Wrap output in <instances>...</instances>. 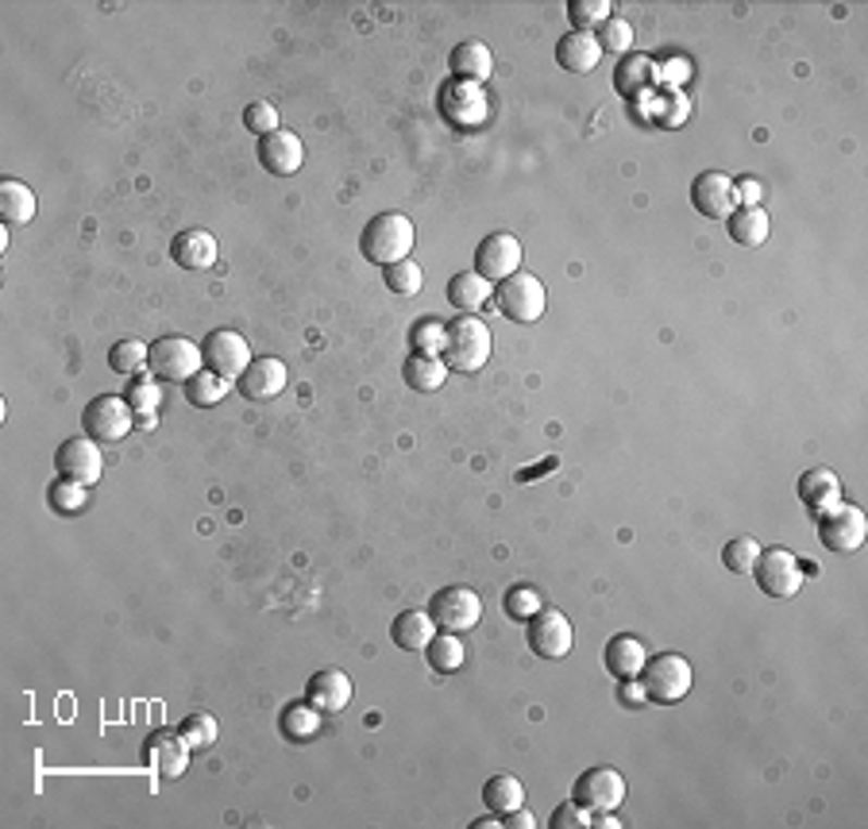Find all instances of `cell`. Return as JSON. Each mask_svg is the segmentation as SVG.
<instances>
[{
    "label": "cell",
    "instance_id": "6da1fadb",
    "mask_svg": "<svg viewBox=\"0 0 868 829\" xmlns=\"http://www.w3.org/2000/svg\"><path fill=\"white\" fill-rule=\"evenodd\" d=\"M413 239H418V232H413V221H409L406 212H379L375 221L363 228V236H359V251H363L367 263L390 267L409 259Z\"/></svg>",
    "mask_w": 868,
    "mask_h": 829
},
{
    "label": "cell",
    "instance_id": "7a4b0ae2",
    "mask_svg": "<svg viewBox=\"0 0 868 829\" xmlns=\"http://www.w3.org/2000/svg\"><path fill=\"white\" fill-rule=\"evenodd\" d=\"M491 329H486L479 317L471 313H460L456 321H448V344H444V363H448V371H460V374H475L486 367V359H491Z\"/></svg>",
    "mask_w": 868,
    "mask_h": 829
},
{
    "label": "cell",
    "instance_id": "3957f363",
    "mask_svg": "<svg viewBox=\"0 0 868 829\" xmlns=\"http://www.w3.org/2000/svg\"><path fill=\"white\" fill-rule=\"evenodd\" d=\"M637 679H641V686H645L648 703L675 706V703H683L691 691V664L683 660L680 652H660V656L645 660Z\"/></svg>",
    "mask_w": 868,
    "mask_h": 829
},
{
    "label": "cell",
    "instance_id": "277c9868",
    "mask_svg": "<svg viewBox=\"0 0 868 829\" xmlns=\"http://www.w3.org/2000/svg\"><path fill=\"white\" fill-rule=\"evenodd\" d=\"M147 371L159 382H189L197 371H204L201 347L186 336H159L147 356Z\"/></svg>",
    "mask_w": 868,
    "mask_h": 829
},
{
    "label": "cell",
    "instance_id": "5b68a950",
    "mask_svg": "<svg viewBox=\"0 0 868 829\" xmlns=\"http://www.w3.org/2000/svg\"><path fill=\"white\" fill-rule=\"evenodd\" d=\"M753 576H757L760 591L768 598L783 602V598H795L803 591V579H807V567L799 564V556L788 548H765L753 567Z\"/></svg>",
    "mask_w": 868,
    "mask_h": 829
},
{
    "label": "cell",
    "instance_id": "8992f818",
    "mask_svg": "<svg viewBox=\"0 0 868 829\" xmlns=\"http://www.w3.org/2000/svg\"><path fill=\"white\" fill-rule=\"evenodd\" d=\"M82 424H86V436H94L97 444H120L136 429V409L128 406V398L101 394V398H94L86 406Z\"/></svg>",
    "mask_w": 868,
    "mask_h": 829
},
{
    "label": "cell",
    "instance_id": "52a82bcc",
    "mask_svg": "<svg viewBox=\"0 0 868 829\" xmlns=\"http://www.w3.org/2000/svg\"><path fill=\"white\" fill-rule=\"evenodd\" d=\"M429 614L444 633H471L483 621V598L471 586H444L429 602Z\"/></svg>",
    "mask_w": 868,
    "mask_h": 829
},
{
    "label": "cell",
    "instance_id": "ba28073f",
    "mask_svg": "<svg viewBox=\"0 0 868 829\" xmlns=\"http://www.w3.org/2000/svg\"><path fill=\"white\" fill-rule=\"evenodd\" d=\"M498 305H503V313L510 317L513 324H536L545 317V282L536 279L529 271H518L513 279L498 282Z\"/></svg>",
    "mask_w": 868,
    "mask_h": 829
},
{
    "label": "cell",
    "instance_id": "9c48e42d",
    "mask_svg": "<svg viewBox=\"0 0 868 829\" xmlns=\"http://www.w3.org/2000/svg\"><path fill=\"white\" fill-rule=\"evenodd\" d=\"M818 541L830 552H857L868 541V517L853 502H838L818 517Z\"/></svg>",
    "mask_w": 868,
    "mask_h": 829
},
{
    "label": "cell",
    "instance_id": "30bf717a",
    "mask_svg": "<svg viewBox=\"0 0 868 829\" xmlns=\"http://www.w3.org/2000/svg\"><path fill=\"white\" fill-rule=\"evenodd\" d=\"M201 356H204V367H209V371H216L221 379H228V382H239V374L251 367V344H247L239 332L216 329V332H209V336H204Z\"/></svg>",
    "mask_w": 868,
    "mask_h": 829
},
{
    "label": "cell",
    "instance_id": "8fae6325",
    "mask_svg": "<svg viewBox=\"0 0 868 829\" xmlns=\"http://www.w3.org/2000/svg\"><path fill=\"white\" fill-rule=\"evenodd\" d=\"M475 271L486 282H506L521 271V239L513 232H491L475 247Z\"/></svg>",
    "mask_w": 868,
    "mask_h": 829
},
{
    "label": "cell",
    "instance_id": "7c38bea8",
    "mask_svg": "<svg viewBox=\"0 0 868 829\" xmlns=\"http://www.w3.org/2000/svg\"><path fill=\"white\" fill-rule=\"evenodd\" d=\"M575 803L595 814H613L625 803V779L618 768H591L575 779Z\"/></svg>",
    "mask_w": 868,
    "mask_h": 829
},
{
    "label": "cell",
    "instance_id": "4fadbf2b",
    "mask_svg": "<svg viewBox=\"0 0 868 829\" xmlns=\"http://www.w3.org/2000/svg\"><path fill=\"white\" fill-rule=\"evenodd\" d=\"M54 467H59L62 479H74L82 486H94L104 474V456L101 444L94 436H74V441H62L54 451Z\"/></svg>",
    "mask_w": 868,
    "mask_h": 829
},
{
    "label": "cell",
    "instance_id": "5bb4252c",
    "mask_svg": "<svg viewBox=\"0 0 868 829\" xmlns=\"http://www.w3.org/2000/svg\"><path fill=\"white\" fill-rule=\"evenodd\" d=\"M575 644V633H571V621L563 618L560 609H541L533 621H529V648L541 656V660H563Z\"/></svg>",
    "mask_w": 868,
    "mask_h": 829
},
{
    "label": "cell",
    "instance_id": "9a60e30c",
    "mask_svg": "<svg viewBox=\"0 0 868 829\" xmlns=\"http://www.w3.org/2000/svg\"><path fill=\"white\" fill-rule=\"evenodd\" d=\"M486 109H491V101H486L483 85L475 82H448L441 89V112L451 120L456 127H479L486 124Z\"/></svg>",
    "mask_w": 868,
    "mask_h": 829
},
{
    "label": "cell",
    "instance_id": "2e32d148",
    "mask_svg": "<svg viewBox=\"0 0 868 829\" xmlns=\"http://www.w3.org/2000/svg\"><path fill=\"white\" fill-rule=\"evenodd\" d=\"M691 201L695 209L707 216V221H730V212L737 209V197H733V178L722 170H703L691 186Z\"/></svg>",
    "mask_w": 868,
    "mask_h": 829
},
{
    "label": "cell",
    "instance_id": "e0dca14e",
    "mask_svg": "<svg viewBox=\"0 0 868 829\" xmlns=\"http://www.w3.org/2000/svg\"><path fill=\"white\" fill-rule=\"evenodd\" d=\"M259 162H263V170L274 174V178H289V174H298L301 162H306V147H301V139L294 136V132L278 127V132L259 139Z\"/></svg>",
    "mask_w": 868,
    "mask_h": 829
},
{
    "label": "cell",
    "instance_id": "ac0fdd59",
    "mask_svg": "<svg viewBox=\"0 0 868 829\" xmlns=\"http://www.w3.org/2000/svg\"><path fill=\"white\" fill-rule=\"evenodd\" d=\"M286 382H289V374H286V363H282V359L259 356V359H251V367H247L244 374H239L236 386L247 401H271L286 389Z\"/></svg>",
    "mask_w": 868,
    "mask_h": 829
},
{
    "label": "cell",
    "instance_id": "d6986e66",
    "mask_svg": "<svg viewBox=\"0 0 868 829\" xmlns=\"http://www.w3.org/2000/svg\"><path fill=\"white\" fill-rule=\"evenodd\" d=\"M189 753H194V748L186 745V737L182 733H166V729H159V733L147 737V760H151V768L159 771L162 779L186 776Z\"/></svg>",
    "mask_w": 868,
    "mask_h": 829
},
{
    "label": "cell",
    "instance_id": "ffe728a7",
    "mask_svg": "<svg viewBox=\"0 0 868 829\" xmlns=\"http://www.w3.org/2000/svg\"><path fill=\"white\" fill-rule=\"evenodd\" d=\"M171 259L186 271H209V267L221 259V244H216L213 232L204 228H186L174 236L171 244Z\"/></svg>",
    "mask_w": 868,
    "mask_h": 829
},
{
    "label": "cell",
    "instance_id": "44dd1931",
    "mask_svg": "<svg viewBox=\"0 0 868 829\" xmlns=\"http://www.w3.org/2000/svg\"><path fill=\"white\" fill-rule=\"evenodd\" d=\"M799 502L815 517H822L826 509H834L842 502V479H838L830 467H815V471L799 474Z\"/></svg>",
    "mask_w": 868,
    "mask_h": 829
},
{
    "label": "cell",
    "instance_id": "7402d4cb",
    "mask_svg": "<svg viewBox=\"0 0 868 829\" xmlns=\"http://www.w3.org/2000/svg\"><path fill=\"white\" fill-rule=\"evenodd\" d=\"M448 70L460 82H475V85H483L486 77L494 74V54H491V47H486L483 39H463L460 47H451V54H448Z\"/></svg>",
    "mask_w": 868,
    "mask_h": 829
},
{
    "label": "cell",
    "instance_id": "603a6c76",
    "mask_svg": "<svg viewBox=\"0 0 868 829\" xmlns=\"http://www.w3.org/2000/svg\"><path fill=\"white\" fill-rule=\"evenodd\" d=\"M306 703H313L321 714H336L351 703V679L344 671L328 668V671H317L306 686Z\"/></svg>",
    "mask_w": 868,
    "mask_h": 829
},
{
    "label": "cell",
    "instance_id": "cb8c5ba5",
    "mask_svg": "<svg viewBox=\"0 0 868 829\" xmlns=\"http://www.w3.org/2000/svg\"><path fill=\"white\" fill-rule=\"evenodd\" d=\"M556 62L568 74H591L603 62V47H598L595 32H568L556 47Z\"/></svg>",
    "mask_w": 868,
    "mask_h": 829
},
{
    "label": "cell",
    "instance_id": "d4e9b609",
    "mask_svg": "<svg viewBox=\"0 0 868 829\" xmlns=\"http://www.w3.org/2000/svg\"><path fill=\"white\" fill-rule=\"evenodd\" d=\"M491 294H494V282H486L479 271H460V274H451V282H448V301L456 305L460 313H471V317L491 305Z\"/></svg>",
    "mask_w": 868,
    "mask_h": 829
},
{
    "label": "cell",
    "instance_id": "484cf974",
    "mask_svg": "<svg viewBox=\"0 0 868 829\" xmlns=\"http://www.w3.org/2000/svg\"><path fill=\"white\" fill-rule=\"evenodd\" d=\"M394 644L406 652H425L429 641L436 636V621L429 609H406V614H398L394 618Z\"/></svg>",
    "mask_w": 868,
    "mask_h": 829
},
{
    "label": "cell",
    "instance_id": "4316f807",
    "mask_svg": "<svg viewBox=\"0 0 868 829\" xmlns=\"http://www.w3.org/2000/svg\"><path fill=\"white\" fill-rule=\"evenodd\" d=\"M645 660H648V652L637 636L618 633L610 644H606V668H610L613 679H637L641 668H645Z\"/></svg>",
    "mask_w": 868,
    "mask_h": 829
},
{
    "label": "cell",
    "instance_id": "83f0119b",
    "mask_svg": "<svg viewBox=\"0 0 868 829\" xmlns=\"http://www.w3.org/2000/svg\"><path fill=\"white\" fill-rule=\"evenodd\" d=\"M768 228H772V221L760 205H737L730 212V239L737 247H760L768 239Z\"/></svg>",
    "mask_w": 868,
    "mask_h": 829
},
{
    "label": "cell",
    "instance_id": "f1b7e54d",
    "mask_svg": "<svg viewBox=\"0 0 868 829\" xmlns=\"http://www.w3.org/2000/svg\"><path fill=\"white\" fill-rule=\"evenodd\" d=\"M35 209H39V201H35L32 186H24V182H16V178L0 182V216H4V224L35 221Z\"/></svg>",
    "mask_w": 868,
    "mask_h": 829
},
{
    "label": "cell",
    "instance_id": "f546056e",
    "mask_svg": "<svg viewBox=\"0 0 868 829\" xmlns=\"http://www.w3.org/2000/svg\"><path fill=\"white\" fill-rule=\"evenodd\" d=\"M401 374H406V386H413L418 394H436L448 382V363L441 356H409Z\"/></svg>",
    "mask_w": 868,
    "mask_h": 829
},
{
    "label": "cell",
    "instance_id": "4dcf8cb0",
    "mask_svg": "<svg viewBox=\"0 0 868 829\" xmlns=\"http://www.w3.org/2000/svg\"><path fill=\"white\" fill-rule=\"evenodd\" d=\"M483 799H486V806H491V814L506 818V814H513L518 806H525V788H521L518 776H494V779H486Z\"/></svg>",
    "mask_w": 868,
    "mask_h": 829
},
{
    "label": "cell",
    "instance_id": "1f68e13d",
    "mask_svg": "<svg viewBox=\"0 0 868 829\" xmlns=\"http://www.w3.org/2000/svg\"><path fill=\"white\" fill-rule=\"evenodd\" d=\"M429 656V668L441 671V676H451V671H460L463 660H468V648H463L460 633H436L425 648Z\"/></svg>",
    "mask_w": 868,
    "mask_h": 829
},
{
    "label": "cell",
    "instance_id": "d6a6232c",
    "mask_svg": "<svg viewBox=\"0 0 868 829\" xmlns=\"http://www.w3.org/2000/svg\"><path fill=\"white\" fill-rule=\"evenodd\" d=\"M228 389H232V382L228 379H221L216 371H197L194 379L186 382V398H189V406H197V409H209V406H221L224 398H228Z\"/></svg>",
    "mask_w": 868,
    "mask_h": 829
},
{
    "label": "cell",
    "instance_id": "836d02e7",
    "mask_svg": "<svg viewBox=\"0 0 868 829\" xmlns=\"http://www.w3.org/2000/svg\"><path fill=\"white\" fill-rule=\"evenodd\" d=\"M282 733L289 737V741H309V737L321 733V710H317L313 703H294L282 710L278 718Z\"/></svg>",
    "mask_w": 868,
    "mask_h": 829
},
{
    "label": "cell",
    "instance_id": "e575fe53",
    "mask_svg": "<svg viewBox=\"0 0 868 829\" xmlns=\"http://www.w3.org/2000/svg\"><path fill=\"white\" fill-rule=\"evenodd\" d=\"M444 344H448V321H441V317H421L409 332L413 356H444Z\"/></svg>",
    "mask_w": 868,
    "mask_h": 829
},
{
    "label": "cell",
    "instance_id": "d590c367",
    "mask_svg": "<svg viewBox=\"0 0 868 829\" xmlns=\"http://www.w3.org/2000/svg\"><path fill=\"white\" fill-rule=\"evenodd\" d=\"M147 356H151V347L147 344H139V339H120L109 351V367L116 374H124V379H136V374L147 371Z\"/></svg>",
    "mask_w": 868,
    "mask_h": 829
},
{
    "label": "cell",
    "instance_id": "8d00e7d4",
    "mask_svg": "<svg viewBox=\"0 0 868 829\" xmlns=\"http://www.w3.org/2000/svg\"><path fill=\"white\" fill-rule=\"evenodd\" d=\"M760 552H765V548H760V541H753V536H733V541L722 548L726 571H733V576H753V567H757Z\"/></svg>",
    "mask_w": 868,
    "mask_h": 829
},
{
    "label": "cell",
    "instance_id": "74e56055",
    "mask_svg": "<svg viewBox=\"0 0 868 829\" xmlns=\"http://www.w3.org/2000/svg\"><path fill=\"white\" fill-rule=\"evenodd\" d=\"M386 289L390 294H401V297H418L421 286H425V271H421L413 259H401V263H390L386 267Z\"/></svg>",
    "mask_w": 868,
    "mask_h": 829
},
{
    "label": "cell",
    "instance_id": "f35d334b",
    "mask_svg": "<svg viewBox=\"0 0 868 829\" xmlns=\"http://www.w3.org/2000/svg\"><path fill=\"white\" fill-rule=\"evenodd\" d=\"M506 614H510L513 621H521V626H529V621L545 609V598H541V591L536 586H513V591H506Z\"/></svg>",
    "mask_w": 868,
    "mask_h": 829
},
{
    "label": "cell",
    "instance_id": "ab89813d",
    "mask_svg": "<svg viewBox=\"0 0 868 829\" xmlns=\"http://www.w3.org/2000/svg\"><path fill=\"white\" fill-rule=\"evenodd\" d=\"M47 502H51L54 514H82V509H86V486L59 474L51 483V491H47Z\"/></svg>",
    "mask_w": 868,
    "mask_h": 829
},
{
    "label": "cell",
    "instance_id": "60d3db41",
    "mask_svg": "<svg viewBox=\"0 0 868 829\" xmlns=\"http://www.w3.org/2000/svg\"><path fill=\"white\" fill-rule=\"evenodd\" d=\"M618 89H625V94H637V89H645V85L656 82V66L648 59H641V54H625V62L618 66Z\"/></svg>",
    "mask_w": 868,
    "mask_h": 829
},
{
    "label": "cell",
    "instance_id": "b9f144b4",
    "mask_svg": "<svg viewBox=\"0 0 868 829\" xmlns=\"http://www.w3.org/2000/svg\"><path fill=\"white\" fill-rule=\"evenodd\" d=\"M178 733L186 737L189 748H213L216 737H221V726H216L213 714H189V718L182 721Z\"/></svg>",
    "mask_w": 868,
    "mask_h": 829
},
{
    "label": "cell",
    "instance_id": "7bdbcfd3",
    "mask_svg": "<svg viewBox=\"0 0 868 829\" xmlns=\"http://www.w3.org/2000/svg\"><path fill=\"white\" fill-rule=\"evenodd\" d=\"M610 4L606 0H571L568 4V20L575 24V32H595L610 20Z\"/></svg>",
    "mask_w": 868,
    "mask_h": 829
},
{
    "label": "cell",
    "instance_id": "ee69618b",
    "mask_svg": "<svg viewBox=\"0 0 868 829\" xmlns=\"http://www.w3.org/2000/svg\"><path fill=\"white\" fill-rule=\"evenodd\" d=\"M595 39H598V47H603V54L606 51L630 54L633 51V24H630V20H622V16H610L603 27H598Z\"/></svg>",
    "mask_w": 868,
    "mask_h": 829
},
{
    "label": "cell",
    "instance_id": "f6af8a7d",
    "mask_svg": "<svg viewBox=\"0 0 868 829\" xmlns=\"http://www.w3.org/2000/svg\"><path fill=\"white\" fill-rule=\"evenodd\" d=\"M128 406L136 409V413H154V409L162 406V386L154 374H136V379H132Z\"/></svg>",
    "mask_w": 868,
    "mask_h": 829
},
{
    "label": "cell",
    "instance_id": "bcb514c9",
    "mask_svg": "<svg viewBox=\"0 0 868 829\" xmlns=\"http://www.w3.org/2000/svg\"><path fill=\"white\" fill-rule=\"evenodd\" d=\"M595 826V811H587V806H579L575 799L571 803H560L553 814V829H591Z\"/></svg>",
    "mask_w": 868,
    "mask_h": 829
},
{
    "label": "cell",
    "instance_id": "7dc6e473",
    "mask_svg": "<svg viewBox=\"0 0 868 829\" xmlns=\"http://www.w3.org/2000/svg\"><path fill=\"white\" fill-rule=\"evenodd\" d=\"M244 124L256 132V136H271V132H278V109L266 101H256L251 109L244 112Z\"/></svg>",
    "mask_w": 868,
    "mask_h": 829
},
{
    "label": "cell",
    "instance_id": "c3c4849f",
    "mask_svg": "<svg viewBox=\"0 0 868 829\" xmlns=\"http://www.w3.org/2000/svg\"><path fill=\"white\" fill-rule=\"evenodd\" d=\"M760 194H765V186H760L757 178H741L737 186H733V197H737V205H760Z\"/></svg>",
    "mask_w": 868,
    "mask_h": 829
},
{
    "label": "cell",
    "instance_id": "681fc988",
    "mask_svg": "<svg viewBox=\"0 0 868 829\" xmlns=\"http://www.w3.org/2000/svg\"><path fill=\"white\" fill-rule=\"evenodd\" d=\"M622 683V698H625V706H645L648 703V694H645V686H641V679H618Z\"/></svg>",
    "mask_w": 868,
    "mask_h": 829
},
{
    "label": "cell",
    "instance_id": "f907efd6",
    "mask_svg": "<svg viewBox=\"0 0 868 829\" xmlns=\"http://www.w3.org/2000/svg\"><path fill=\"white\" fill-rule=\"evenodd\" d=\"M503 826H513V829H533L536 826V818H533V811H525V806H518L513 814H506V821Z\"/></svg>",
    "mask_w": 868,
    "mask_h": 829
},
{
    "label": "cell",
    "instance_id": "816d5d0a",
    "mask_svg": "<svg viewBox=\"0 0 868 829\" xmlns=\"http://www.w3.org/2000/svg\"><path fill=\"white\" fill-rule=\"evenodd\" d=\"M656 74H665V82L680 85V82H687V62L672 59V62H668V66H665V70H656Z\"/></svg>",
    "mask_w": 868,
    "mask_h": 829
},
{
    "label": "cell",
    "instance_id": "f5cc1de1",
    "mask_svg": "<svg viewBox=\"0 0 868 829\" xmlns=\"http://www.w3.org/2000/svg\"><path fill=\"white\" fill-rule=\"evenodd\" d=\"M136 429L151 432L154 429V413H136Z\"/></svg>",
    "mask_w": 868,
    "mask_h": 829
},
{
    "label": "cell",
    "instance_id": "db71d44e",
    "mask_svg": "<svg viewBox=\"0 0 868 829\" xmlns=\"http://www.w3.org/2000/svg\"><path fill=\"white\" fill-rule=\"evenodd\" d=\"M491 826H503V818H479L475 829H491Z\"/></svg>",
    "mask_w": 868,
    "mask_h": 829
}]
</instances>
